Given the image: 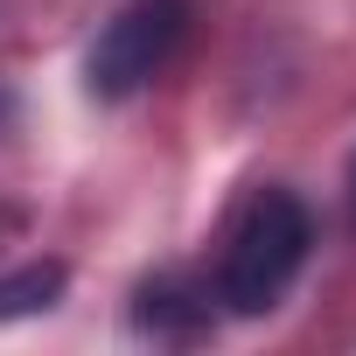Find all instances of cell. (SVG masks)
I'll list each match as a JSON object with an SVG mask.
<instances>
[{
	"instance_id": "1",
	"label": "cell",
	"mask_w": 356,
	"mask_h": 356,
	"mask_svg": "<svg viewBox=\"0 0 356 356\" xmlns=\"http://www.w3.org/2000/svg\"><path fill=\"white\" fill-rule=\"evenodd\" d=\"M307 245H314V224H307L300 196H286V189H252L245 210H238L231 231H224V252H217V300L238 307V314L280 307V293H286L293 273L307 266Z\"/></svg>"
},
{
	"instance_id": "3",
	"label": "cell",
	"mask_w": 356,
	"mask_h": 356,
	"mask_svg": "<svg viewBox=\"0 0 356 356\" xmlns=\"http://www.w3.org/2000/svg\"><path fill=\"white\" fill-rule=\"evenodd\" d=\"M349 217H356V168H349Z\"/></svg>"
},
{
	"instance_id": "2",
	"label": "cell",
	"mask_w": 356,
	"mask_h": 356,
	"mask_svg": "<svg viewBox=\"0 0 356 356\" xmlns=\"http://www.w3.org/2000/svg\"><path fill=\"white\" fill-rule=\"evenodd\" d=\"M189 29V0H133L91 42V98H133Z\"/></svg>"
}]
</instances>
